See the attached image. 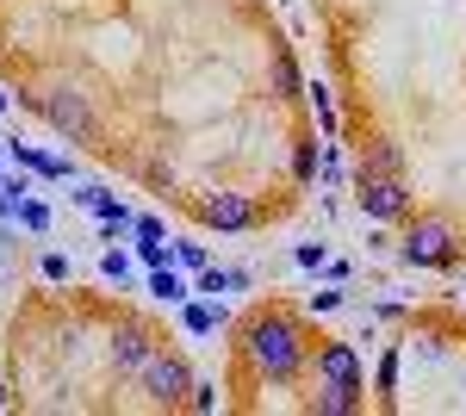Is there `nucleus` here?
<instances>
[{"label": "nucleus", "instance_id": "1", "mask_svg": "<svg viewBox=\"0 0 466 416\" xmlns=\"http://www.w3.org/2000/svg\"><path fill=\"white\" fill-rule=\"evenodd\" d=\"M243 360L255 367V380L261 385H292L305 367H311V336H305V323L280 305H268V311H255L243 323Z\"/></svg>", "mask_w": 466, "mask_h": 416}, {"label": "nucleus", "instance_id": "2", "mask_svg": "<svg viewBox=\"0 0 466 416\" xmlns=\"http://www.w3.org/2000/svg\"><path fill=\"white\" fill-rule=\"evenodd\" d=\"M461 224L448 218V211H423V218H410V230L398 237V261L404 268H417V274H441V268H461Z\"/></svg>", "mask_w": 466, "mask_h": 416}, {"label": "nucleus", "instance_id": "3", "mask_svg": "<svg viewBox=\"0 0 466 416\" xmlns=\"http://www.w3.org/2000/svg\"><path fill=\"white\" fill-rule=\"evenodd\" d=\"M37 112H44V125H50L56 137H69V143H94L100 137V118H94L87 94L69 87V81H56L50 94H37Z\"/></svg>", "mask_w": 466, "mask_h": 416}, {"label": "nucleus", "instance_id": "4", "mask_svg": "<svg viewBox=\"0 0 466 416\" xmlns=\"http://www.w3.org/2000/svg\"><path fill=\"white\" fill-rule=\"evenodd\" d=\"M355 206H360V218H373V224L410 218V180H404V174H367V168H355Z\"/></svg>", "mask_w": 466, "mask_h": 416}, {"label": "nucleus", "instance_id": "5", "mask_svg": "<svg viewBox=\"0 0 466 416\" xmlns=\"http://www.w3.org/2000/svg\"><path fill=\"white\" fill-rule=\"evenodd\" d=\"M137 385L149 391V404L175 411V404H187V391H193V373H187V360H180V354L156 348V354L144 360V373H137Z\"/></svg>", "mask_w": 466, "mask_h": 416}, {"label": "nucleus", "instance_id": "6", "mask_svg": "<svg viewBox=\"0 0 466 416\" xmlns=\"http://www.w3.org/2000/svg\"><path fill=\"white\" fill-rule=\"evenodd\" d=\"M199 218L212 224L218 237H243V230H255V224H261L255 199H249V193H237V187H218V193H206V199H199Z\"/></svg>", "mask_w": 466, "mask_h": 416}, {"label": "nucleus", "instance_id": "7", "mask_svg": "<svg viewBox=\"0 0 466 416\" xmlns=\"http://www.w3.org/2000/svg\"><path fill=\"white\" fill-rule=\"evenodd\" d=\"M311 373H318V385H355V391H367V367H360L355 342H318Z\"/></svg>", "mask_w": 466, "mask_h": 416}, {"label": "nucleus", "instance_id": "8", "mask_svg": "<svg viewBox=\"0 0 466 416\" xmlns=\"http://www.w3.org/2000/svg\"><path fill=\"white\" fill-rule=\"evenodd\" d=\"M156 348H162V342L149 336L144 323H118V330H112V367L137 380V373H144V360L156 354Z\"/></svg>", "mask_w": 466, "mask_h": 416}, {"label": "nucleus", "instance_id": "9", "mask_svg": "<svg viewBox=\"0 0 466 416\" xmlns=\"http://www.w3.org/2000/svg\"><path fill=\"white\" fill-rule=\"evenodd\" d=\"M75 206H81V211H94V218H100V230H106V237H125V230H131V224H137V211L125 206V199H118V193H106V187H81V193H75Z\"/></svg>", "mask_w": 466, "mask_h": 416}, {"label": "nucleus", "instance_id": "10", "mask_svg": "<svg viewBox=\"0 0 466 416\" xmlns=\"http://www.w3.org/2000/svg\"><path fill=\"white\" fill-rule=\"evenodd\" d=\"M13 162L37 180H75V162L69 156H56V149H37V143H13Z\"/></svg>", "mask_w": 466, "mask_h": 416}, {"label": "nucleus", "instance_id": "11", "mask_svg": "<svg viewBox=\"0 0 466 416\" xmlns=\"http://www.w3.org/2000/svg\"><path fill=\"white\" fill-rule=\"evenodd\" d=\"M255 286V268H199L193 274V292H206V299H224V292H249Z\"/></svg>", "mask_w": 466, "mask_h": 416}, {"label": "nucleus", "instance_id": "12", "mask_svg": "<svg viewBox=\"0 0 466 416\" xmlns=\"http://www.w3.org/2000/svg\"><path fill=\"white\" fill-rule=\"evenodd\" d=\"M180 330H187V336H218V330H224V299L193 292V299L180 305Z\"/></svg>", "mask_w": 466, "mask_h": 416}, {"label": "nucleus", "instance_id": "13", "mask_svg": "<svg viewBox=\"0 0 466 416\" xmlns=\"http://www.w3.org/2000/svg\"><path fill=\"white\" fill-rule=\"evenodd\" d=\"M268 81H274V100H305V75H299V63H292V50H287V44H274Z\"/></svg>", "mask_w": 466, "mask_h": 416}, {"label": "nucleus", "instance_id": "14", "mask_svg": "<svg viewBox=\"0 0 466 416\" xmlns=\"http://www.w3.org/2000/svg\"><path fill=\"white\" fill-rule=\"evenodd\" d=\"M305 100H311V112H318V125H323V143H336V137H342V112H336V87H329V81H305Z\"/></svg>", "mask_w": 466, "mask_h": 416}, {"label": "nucleus", "instance_id": "15", "mask_svg": "<svg viewBox=\"0 0 466 416\" xmlns=\"http://www.w3.org/2000/svg\"><path fill=\"white\" fill-rule=\"evenodd\" d=\"M149 299H162V305H187V299H193V286H187V268H175V261H168V268H149Z\"/></svg>", "mask_w": 466, "mask_h": 416}, {"label": "nucleus", "instance_id": "16", "mask_svg": "<svg viewBox=\"0 0 466 416\" xmlns=\"http://www.w3.org/2000/svg\"><path fill=\"white\" fill-rule=\"evenodd\" d=\"M311 411L318 416H355V411H367V391H355V385H318Z\"/></svg>", "mask_w": 466, "mask_h": 416}, {"label": "nucleus", "instance_id": "17", "mask_svg": "<svg viewBox=\"0 0 466 416\" xmlns=\"http://www.w3.org/2000/svg\"><path fill=\"white\" fill-rule=\"evenodd\" d=\"M360 168L367 174H404V149H398L392 137H373L360 149Z\"/></svg>", "mask_w": 466, "mask_h": 416}, {"label": "nucleus", "instance_id": "18", "mask_svg": "<svg viewBox=\"0 0 466 416\" xmlns=\"http://www.w3.org/2000/svg\"><path fill=\"white\" fill-rule=\"evenodd\" d=\"M398 367H404V348H386V354H380V373H373L380 404H392V398H398Z\"/></svg>", "mask_w": 466, "mask_h": 416}, {"label": "nucleus", "instance_id": "19", "mask_svg": "<svg viewBox=\"0 0 466 416\" xmlns=\"http://www.w3.org/2000/svg\"><path fill=\"white\" fill-rule=\"evenodd\" d=\"M25 199H32V180L25 174H0V218H19Z\"/></svg>", "mask_w": 466, "mask_h": 416}, {"label": "nucleus", "instance_id": "20", "mask_svg": "<svg viewBox=\"0 0 466 416\" xmlns=\"http://www.w3.org/2000/svg\"><path fill=\"white\" fill-rule=\"evenodd\" d=\"M13 224H19V230H32V237H50V224H56V218H50V206H44V199H25Z\"/></svg>", "mask_w": 466, "mask_h": 416}, {"label": "nucleus", "instance_id": "21", "mask_svg": "<svg viewBox=\"0 0 466 416\" xmlns=\"http://www.w3.org/2000/svg\"><path fill=\"white\" fill-rule=\"evenodd\" d=\"M323 168V143H299V156H292V174H299V187Z\"/></svg>", "mask_w": 466, "mask_h": 416}, {"label": "nucleus", "instance_id": "22", "mask_svg": "<svg viewBox=\"0 0 466 416\" xmlns=\"http://www.w3.org/2000/svg\"><path fill=\"white\" fill-rule=\"evenodd\" d=\"M175 268H187V274L212 268V249H206V243H175Z\"/></svg>", "mask_w": 466, "mask_h": 416}, {"label": "nucleus", "instance_id": "23", "mask_svg": "<svg viewBox=\"0 0 466 416\" xmlns=\"http://www.w3.org/2000/svg\"><path fill=\"white\" fill-rule=\"evenodd\" d=\"M187 411H218V385H212V380H193V391H187Z\"/></svg>", "mask_w": 466, "mask_h": 416}, {"label": "nucleus", "instance_id": "24", "mask_svg": "<svg viewBox=\"0 0 466 416\" xmlns=\"http://www.w3.org/2000/svg\"><path fill=\"white\" fill-rule=\"evenodd\" d=\"M137 261H144V268H168L175 249H168V243H144V237H137Z\"/></svg>", "mask_w": 466, "mask_h": 416}, {"label": "nucleus", "instance_id": "25", "mask_svg": "<svg viewBox=\"0 0 466 416\" xmlns=\"http://www.w3.org/2000/svg\"><path fill=\"white\" fill-rule=\"evenodd\" d=\"M37 274H44V279H56V286H63V279H69V255H63V249H50V255L37 261Z\"/></svg>", "mask_w": 466, "mask_h": 416}, {"label": "nucleus", "instance_id": "26", "mask_svg": "<svg viewBox=\"0 0 466 416\" xmlns=\"http://www.w3.org/2000/svg\"><path fill=\"white\" fill-rule=\"evenodd\" d=\"M131 237H144V243H162V237H168V224H162V218H149V211H137Z\"/></svg>", "mask_w": 466, "mask_h": 416}, {"label": "nucleus", "instance_id": "27", "mask_svg": "<svg viewBox=\"0 0 466 416\" xmlns=\"http://www.w3.org/2000/svg\"><path fill=\"white\" fill-rule=\"evenodd\" d=\"M100 274H106V279H118V286H125V279H131V261H125L118 249H106V255H100Z\"/></svg>", "mask_w": 466, "mask_h": 416}, {"label": "nucleus", "instance_id": "28", "mask_svg": "<svg viewBox=\"0 0 466 416\" xmlns=\"http://www.w3.org/2000/svg\"><path fill=\"white\" fill-rule=\"evenodd\" d=\"M292 261H299V268H323L329 249H323V243H299V249H292Z\"/></svg>", "mask_w": 466, "mask_h": 416}, {"label": "nucleus", "instance_id": "29", "mask_svg": "<svg viewBox=\"0 0 466 416\" xmlns=\"http://www.w3.org/2000/svg\"><path fill=\"white\" fill-rule=\"evenodd\" d=\"M336 305H342V286H329V292H311V317L336 311Z\"/></svg>", "mask_w": 466, "mask_h": 416}, {"label": "nucleus", "instance_id": "30", "mask_svg": "<svg viewBox=\"0 0 466 416\" xmlns=\"http://www.w3.org/2000/svg\"><path fill=\"white\" fill-rule=\"evenodd\" d=\"M149 187H168V193H175V168H162V162H149Z\"/></svg>", "mask_w": 466, "mask_h": 416}, {"label": "nucleus", "instance_id": "31", "mask_svg": "<svg viewBox=\"0 0 466 416\" xmlns=\"http://www.w3.org/2000/svg\"><path fill=\"white\" fill-rule=\"evenodd\" d=\"M0 411H13V391H6V385H0Z\"/></svg>", "mask_w": 466, "mask_h": 416}, {"label": "nucleus", "instance_id": "32", "mask_svg": "<svg viewBox=\"0 0 466 416\" xmlns=\"http://www.w3.org/2000/svg\"><path fill=\"white\" fill-rule=\"evenodd\" d=\"M6 106H13V94H6V87H0V118H6Z\"/></svg>", "mask_w": 466, "mask_h": 416}, {"label": "nucleus", "instance_id": "33", "mask_svg": "<svg viewBox=\"0 0 466 416\" xmlns=\"http://www.w3.org/2000/svg\"><path fill=\"white\" fill-rule=\"evenodd\" d=\"M0 156H13V143H0Z\"/></svg>", "mask_w": 466, "mask_h": 416}]
</instances>
